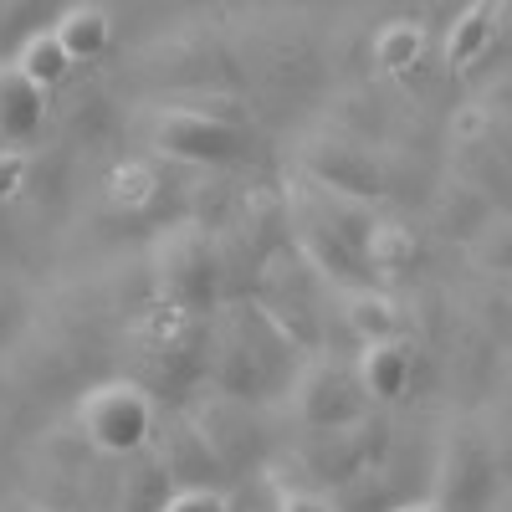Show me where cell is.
Segmentation results:
<instances>
[{
    "mask_svg": "<svg viewBox=\"0 0 512 512\" xmlns=\"http://www.w3.org/2000/svg\"><path fill=\"white\" fill-rule=\"evenodd\" d=\"M144 144L164 164L231 169L251 159V128L226 93H180L144 108Z\"/></svg>",
    "mask_w": 512,
    "mask_h": 512,
    "instance_id": "1",
    "label": "cell"
},
{
    "mask_svg": "<svg viewBox=\"0 0 512 512\" xmlns=\"http://www.w3.org/2000/svg\"><path fill=\"white\" fill-rule=\"evenodd\" d=\"M297 349V338L262 308V303H241L236 313H226L216 349H210L205 379L216 395L262 405L267 395H277V384L287 390V359Z\"/></svg>",
    "mask_w": 512,
    "mask_h": 512,
    "instance_id": "2",
    "label": "cell"
},
{
    "mask_svg": "<svg viewBox=\"0 0 512 512\" xmlns=\"http://www.w3.org/2000/svg\"><path fill=\"white\" fill-rule=\"evenodd\" d=\"M149 287L159 303L205 323L221 313L226 297V256L205 221H175L149 241Z\"/></svg>",
    "mask_w": 512,
    "mask_h": 512,
    "instance_id": "3",
    "label": "cell"
},
{
    "mask_svg": "<svg viewBox=\"0 0 512 512\" xmlns=\"http://www.w3.org/2000/svg\"><path fill=\"white\" fill-rule=\"evenodd\" d=\"M72 425L88 441V451H98L108 461H128L134 451H144L154 441L159 400L144 379H98L72 405Z\"/></svg>",
    "mask_w": 512,
    "mask_h": 512,
    "instance_id": "4",
    "label": "cell"
},
{
    "mask_svg": "<svg viewBox=\"0 0 512 512\" xmlns=\"http://www.w3.org/2000/svg\"><path fill=\"white\" fill-rule=\"evenodd\" d=\"M287 410L292 420L313 436H328V431H354L369 410V395L349 364L338 359H308L287 379Z\"/></svg>",
    "mask_w": 512,
    "mask_h": 512,
    "instance_id": "5",
    "label": "cell"
},
{
    "mask_svg": "<svg viewBox=\"0 0 512 512\" xmlns=\"http://www.w3.org/2000/svg\"><path fill=\"white\" fill-rule=\"evenodd\" d=\"M149 446H154V456H159V466H164L169 487H185V482L231 487L226 461L216 456V446L205 441V431L195 425V415H190V410H180V415H164Z\"/></svg>",
    "mask_w": 512,
    "mask_h": 512,
    "instance_id": "6",
    "label": "cell"
},
{
    "mask_svg": "<svg viewBox=\"0 0 512 512\" xmlns=\"http://www.w3.org/2000/svg\"><path fill=\"white\" fill-rule=\"evenodd\" d=\"M47 123H52V88H41L31 72L0 57V144L36 149Z\"/></svg>",
    "mask_w": 512,
    "mask_h": 512,
    "instance_id": "7",
    "label": "cell"
},
{
    "mask_svg": "<svg viewBox=\"0 0 512 512\" xmlns=\"http://www.w3.org/2000/svg\"><path fill=\"white\" fill-rule=\"evenodd\" d=\"M303 180L344 195V200H364V195H374L379 175H374V159L364 149H354L349 139H318L303 149Z\"/></svg>",
    "mask_w": 512,
    "mask_h": 512,
    "instance_id": "8",
    "label": "cell"
},
{
    "mask_svg": "<svg viewBox=\"0 0 512 512\" xmlns=\"http://www.w3.org/2000/svg\"><path fill=\"white\" fill-rule=\"evenodd\" d=\"M52 36L62 41L72 67H88V62H103L113 52L118 21H113L108 6H98V0H67V6L52 16Z\"/></svg>",
    "mask_w": 512,
    "mask_h": 512,
    "instance_id": "9",
    "label": "cell"
},
{
    "mask_svg": "<svg viewBox=\"0 0 512 512\" xmlns=\"http://www.w3.org/2000/svg\"><path fill=\"white\" fill-rule=\"evenodd\" d=\"M164 195V169L154 154H123L108 164L103 175V200L118 210V216H149Z\"/></svg>",
    "mask_w": 512,
    "mask_h": 512,
    "instance_id": "10",
    "label": "cell"
},
{
    "mask_svg": "<svg viewBox=\"0 0 512 512\" xmlns=\"http://www.w3.org/2000/svg\"><path fill=\"white\" fill-rule=\"evenodd\" d=\"M338 318L359 338V344H384V338H400V313L384 292H369L364 282L338 287Z\"/></svg>",
    "mask_w": 512,
    "mask_h": 512,
    "instance_id": "11",
    "label": "cell"
},
{
    "mask_svg": "<svg viewBox=\"0 0 512 512\" xmlns=\"http://www.w3.org/2000/svg\"><path fill=\"white\" fill-rule=\"evenodd\" d=\"M359 384H364V395L379 400V405H390L405 395V384H410V354L400 338H384V344H364V359H359Z\"/></svg>",
    "mask_w": 512,
    "mask_h": 512,
    "instance_id": "12",
    "label": "cell"
},
{
    "mask_svg": "<svg viewBox=\"0 0 512 512\" xmlns=\"http://www.w3.org/2000/svg\"><path fill=\"white\" fill-rule=\"evenodd\" d=\"M21 72H31L36 82H41V88H62V82L72 77V57L62 52V41L52 36V26H36V31H26L21 41H16V47L6 52Z\"/></svg>",
    "mask_w": 512,
    "mask_h": 512,
    "instance_id": "13",
    "label": "cell"
},
{
    "mask_svg": "<svg viewBox=\"0 0 512 512\" xmlns=\"http://www.w3.org/2000/svg\"><path fill=\"white\" fill-rule=\"evenodd\" d=\"M492 26H497V0H472L456 21H451V36H446V57L461 67L472 62L487 41H492Z\"/></svg>",
    "mask_w": 512,
    "mask_h": 512,
    "instance_id": "14",
    "label": "cell"
},
{
    "mask_svg": "<svg viewBox=\"0 0 512 512\" xmlns=\"http://www.w3.org/2000/svg\"><path fill=\"white\" fill-rule=\"evenodd\" d=\"M420 52H425V36H420L415 21H390V26H379L374 41H369V57H374V67H384V72L415 67Z\"/></svg>",
    "mask_w": 512,
    "mask_h": 512,
    "instance_id": "15",
    "label": "cell"
},
{
    "mask_svg": "<svg viewBox=\"0 0 512 512\" xmlns=\"http://www.w3.org/2000/svg\"><path fill=\"white\" fill-rule=\"evenodd\" d=\"M359 256H364V272H400V267H410L415 241L400 226H364Z\"/></svg>",
    "mask_w": 512,
    "mask_h": 512,
    "instance_id": "16",
    "label": "cell"
},
{
    "mask_svg": "<svg viewBox=\"0 0 512 512\" xmlns=\"http://www.w3.org/2000/svg\"><path fill=\"white\" fill-rule=\"evenodd\" d=\"M154 512H231V497H226V487L185 482V487H169Z\"/></svg>",
    "mask_w": 512,
    "mask_h": 512,
    "instance_id": "17",
    "label": "cell"
},
{
    "mask_svg": "<svg viewBox=\"0 0 512 512\" xmlns=\"http://www.w3.org/2000/svg\"><path fill=\"white\" fill-rule=\"evenodd\" d=\"M31 169H36V149H11L0 144V210L16 205L31 185Z\"/></svg>",
    "mask_w": 512,
    "mask_h": 512,
    "instance_id": "18",
    "label": "cell"
},
{
    "mask_svg": "<svg viewBox=\"0 0 512 512\" xmlns=\"http://www.w3.org/2000/svg\"><path fill=\"white\" fill-rule=\"evenodd\" d=\"M272 512H338V507H333L318 487H287V482H277Z\"/></svg>",
    "mask_w": 512,
    "mask_h": 512,
    "instance_id": "19",
    "label": "cell"
},
{
    "mask_svg": "<svg viewBox=\"0 0 512 512\" xmlns=\"http://www.w3.org/2000/svg\"><path fill=\"white\" fill-rule=\"evenodd\" d=\"M6 318H11V313H6V303H0V338H6Z\"/></svg>",
    "mask_w": 512,
    "mask_h": 512,
    "instance_id": "20",
    "label": "cell"
},
{
    "mask_svg": "<svg viewBox=\"0 0 512 512\" xmlns=\"http://www.w3.org/2000/svg\"><path fill=\"white\" fill-rule=\"evenodd\" d=\"M395 512H436V507H395Z\"/></svg>",
    "mask_w": 512,
    "mask_h": 512,
    "instance_id": "21",
    "label": "cell"
},
{
    "mask_svg": "<svg viewBox=\"0 0 512 512\" xmlns=\"http://www.w3.org/2000/svg\"><path fill=\"white\" fill-rule=\"evenodd\" d=\"M47 512H52V507H47Z\"/></svg>",
    "mask_w": 512,
    "mask_h": 512,
    "instance_id": "22",
    "label": "cell"
}]
</instances>
